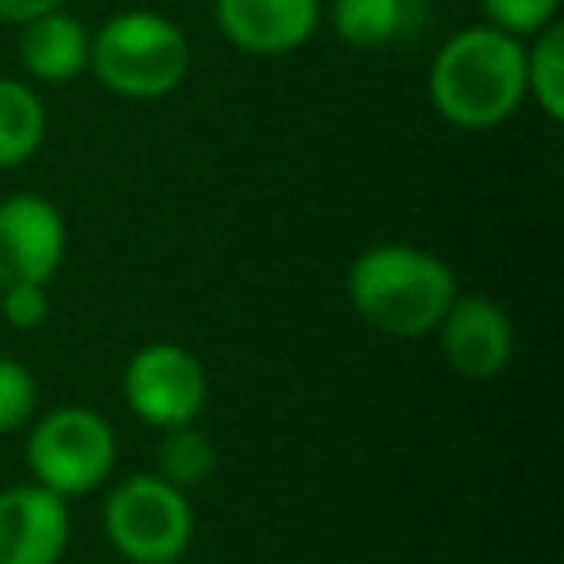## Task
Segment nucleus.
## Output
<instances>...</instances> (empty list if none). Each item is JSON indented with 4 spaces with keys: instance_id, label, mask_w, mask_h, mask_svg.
I'll list each match as a JSON object with an SVG mask.
<instances>
[{
    "instance_id": "obj_2",
    "label": "nucleus",
    "mask_w": 564,
    "mask_h": 564,
    "mask_svg": "<svg viewBox=\"0 0 564 564\" xmlns=\"http://www.w3.org/2000/svg\"><path fill=\"white\" fill-rule=\"evenodd\" d=\"M345 291L364 325L394 340H422L433 337L460 286L437 251L391 240L371 243L348 263Z\"/></svg>"
},
{
    "instance_id": "obj_15",
    "label": "nucleus",
    "mask_w": 564,
    "mask_h": 564,
    "mask_svg": "<svg viewBox=\"0 0 564 564\" xmlns=\"http://www.w3.org/2000/svg\"><path fill=\"white\" fill-rule=\"evenodd\" d=\"M525 101L553 124L564 120V24H549L525 40Z\"/></svg>"
},
{
    "instance_id": "obj_11",
    "label": "nucleus",
    "mask_w": 564,
    "mask_h": 564,
    "mask_svg": "<svg viewBox=\"0 0 564 564\" xmlns=\"http://www.w3.org/2000/svg\"><path fill=\"white\" fill-rule=\"evenodd\" d=\"M89 28L70 9H55L20 28L17 55L32 86H66L89 74Z\"/></svg>"
},
{
    "instance_id": "obj_14",
    "label": "nucleus",
    "mask_w": 564,
    "mask_h": 564,
    "mask_svg": "<svg viewBox=\"0 0 564 564\" xmlns=\"http://www.w3.org/2000/svg\"><path fill=\"white\" fill-rule=\"evenodd\" d=\"M155 476H163L166 484L182 487V491H194L205 479L217 471V445L197 422L174 425V430L159 433L155 445Z\"/></svg>"
},
{
    "instance_id": "obj_10",
    "label": "nucleus",
    "mask_w": 564,
    "mask_h": 564,
    "mask_svg": "<svg viewBox=\"0 0 564 564\" xmlns=\"http://www.w3.org/2000/svg\"><path fill=\"white\" fill-rule=\"evenodd\" d=\"M74 538L70 502L35 479L0 487V564H63Z\"/></svg>"
},
{
    "instance_id": "obj_19",
    "label": "nucleus",
    "mask_w": 564,
    "mask_h": 564,
    "mask_svg": "<svg viewBox=\"0 0 564 564\" xmlns=\"http://www.w3.org/2000/svg\"><path fill=\"white\" fill-rule=\"evenodd\" d=\"M70 0H0V24L9 28H24L28 20L47 17L55 9H66Z\"/></svg>"
},
{
    "instance_id": "obj_12",
    "label": "nucleus",
    "mask_w": 564,
    "mask_h": 564,
    "mask_svg": "<svg viewBox=\"0 0 564 564\" xmlns=\"http://www.w3.org/2000/svg\"><path fill=\"white\" fill-rule=\"evenodd\" d=\"M47 140V105L28 78L0 74V171H17Z\"/></svg>"
},
{
    "instance_id": "obj_18",
    "label": "nucleus",
    "mask_w": 564,
    "mask_h": 564,
    "mask_svg": "<svg viewBox=\"0 0 564 564\" xmlns=\"http://www.w3.org/2000/svg\"><path fill=\"white\" fill-rule=\"evenodd\" d=\"M51 317V299L47 286L40 282H4L0 286V322L17 333H35L43 329Z\"/></svg>"
},
{
    "instance_id": "obj_6",
    "label": "nucleus",
    "mask_w": 564,
    "mask_h": 564,
    "mask_svg": "<svg viewBox=\"0 0 564 564\" xmlns=\"http://www.w3.org/2000/svg\"><path fill=\"white\" fill-rule=\"evenodd\" d=\"M124 406L155 433L189 425L209 402V376L197 352L178 340H151L135 348L120 376Z\"/></svg>"
},
{
    "instance_id": "obj_4",
    "label": "nucleus",
    "mask_w": 564,
    "mask_h": 564,
    "mask_svg": "<svg viewBox=\"0 0 564 564\" xmlns=\"http://www.w3.org/2000/svg\"><path fill=\"white\" fill-rule=\"evenodd\" d=\"M117 430L94 406H51L28 422V479L66 502L101 491L117 471Z\"/></svg>"
},
{
    "instance_id": "obj_17",
    "label": "nucleus",
    "mask_w": 564,
    "mask_h": 564,
    "mask_svg": "<svg viewBox=\"0 0 564 564\" xmlns=\"http://www.w3.org/2000/svg\"><path fill=\"white\" fill-rule=\"evenodd\" d=\"M561 4L564 0H479V12H484V24L525 43L561 20Z\"/></svg>"
},
{
    "instance_id": "obj_1",
    "label": "nucleus",
    "mask_w": 564,
    "mask_h": 564,
    "mask_svg": "<svg viewBox=\"0 0 564 564\" xmlns=\"http://www.w3.org/2000/svg\"><path fill=\"white\" fill-rule=\"evenodd\" d=\"M425 97L448 128L491 132L525 105V43L491 24H468L437 47Z\"/></svg>"
},
{
    "instance_id": "obj_13",
    "label": "nucleus",
    "mask_w": 564,
    "mask_h": 564,
    "mask_svg": "<svg viewBox=\"0 0 564 564\" xmlns=\"http://www.w3.org/2000/svg\"><path fill=\"white\" fill-rule=\"evenodd\" d=\"M417 0H329V28L356 51L391 47L410 32Z\"/></svg>"
},
{
    "instance_id": "obj_8",
    "label": "nucleus",
    "mask_w": 564,
    "mask_h": 564,
    "mask_svg": "<svg viewBox=\"0 0 564 564\" xmlns=\"http://www.w3.org/2000/svg\"><path fill=\"white\" fill-rule=\"evenodd\" d=\"M433 337L448 371L468 383H487L514 360V322L487 294H456Z\"/></svg>"
},
{
    "instance_id": "obj_16",
    "label": "nucleus",
    "mask_w": 564,
    "mask_h": 564,
    "mask_svg": "<svg viewBox=\"0 0 564 564\" xmlns=\"http://www.w3.org/2000/svg\"><path fill=\"white\" fill-rule=\"evenodd\" d=\"M40 414V379L28 364L0 356V437L28 430Z\"/></svg>"
},
{
    "instance_id": "obj_9",
    "label": "nucleus",
    "mask_w": 564,
    "mask_h": 564,
    "mask_svg": "<svg viewBox=\"0 0 564 564\" xmlns=\"http://www.w3.org/2000/svg\"><path fill=\"white\" fill-rule=\"evenodd\" d=\"M322 0H213L220 40L251 58H286L317 35Z\"/></svg>"
},
{
    "instance_id": "obj_5",
    "label": "nucleus",
    "mask_w": 564,
    "mask_h": 564,
    "mask_svg": "<svg viewBox=\"0 0 564 564\" xmlns=\"http://www.w3.org/2000/svg\"><path fill=\"white\" fill-rule=\"evenodd\" d=\"M101 525L124 564H178L194 545L197 518L189 491L155 471H135L109 487Z\"/></svg>"
},
{
    "instance_id": "obj_7",
    "label": "nucleus",
    "mask_w": 564,
    "mask_h": 564,
    "mask_svg": "<svg viewBox=\"0 0 564 564\" xmlns=\"http://www.w3.org/2000/svg\"><path fill=\"white\" fill-rule=\"evenodd\" d=\"M70 228L51 197L35 189L0 197V286L4 282H40L51 286L63 271Z\"/></svg>"
},
{
    "instance_id": "obj_3",
    "label": "nucleus",
    "mask_w": 564,
    "mask_h": 564,
    "mask_svg": "<svg viewBox=\"0 0 564 564\" xmlns=\"http://www.w3.org/2000/svg\"><path fill=\"white\" fill-rule=\"evenodd\" d=\"M194 66L189 35L155 9H124L89 35V74L124 101H163Z\"/></svg>"
}]
</instances>
